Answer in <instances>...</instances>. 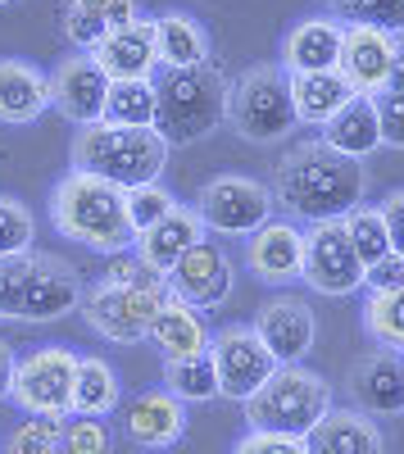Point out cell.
<instances>
[{"label": "cell", "mask_w": 404, "mask_h": 454, "mask_svg": "<svg viewBox=\"0 0 404 454\" xmlns=\"http://www.w3.org/2000/svg\"><path fill=\"white\" fill-rule=\"evenodd\" d=\"M337 55H341V19H322V14L300 19L282 42V68L286 73L337 68Z\"/></svg>", "instance_id": "d4e9b609"}, {"label": "cell", "mask_w": 404, "mask_h": 454, "mask_svg": "<svg viewBox=\"0 0 404 454\" xmlns=\"http://www.w3.org/2000/svg\"><path fill=\"white\" fill-rule=\"evenodd\" d=\"M164 164H168V145L155 128L91 123V128H78V137H73V168L119 186V192L159 182Z\"/></svg>", "instance_id": "277c9868"}, {"label": "cell", "mask_w": 404, "mask_h": 454, "mask_svg": "<svg viewBox=\"0 0 404 454\" xmlns=\"http://www.w3.org/2000/svg\"><path fill=\"white\" fill-rule=\"evenodd\" d=\"M332 409V387L322 372L305 364H277V372L245 400V423L250 432H277V436H309L322 413Z\"/></svg>", "instance_id": "5b68a950"}, {"label": "cell", "mask_w": 404, "mask_h": 454, "mask_svg": "<svg viewBox=\"0 0 404 454\" xmlns=\"http://www.w3.org/2000/svg\"><path fill=\"white\" fill-rule=\"evenodd\" d=\"M363 286L369 291H404V259L382 254L377 263H369V269H363Z\"/></svg>", "instance_id": "7bdbcfd3"}, {"label": "cell", "mask_w": 404, "mask_h": 454, "mask_svg": "<svg viewBox=\"0 0 404 454\" xmlns=\"http://www.w3.org/2000/svg\"><path fill=\"white\" fill-rule=\"evenodd\" d=\"M14 368H19V355L10 340H0V400H10V387H14Z\"/></svg>", "instance_id": "f6af8a7d"}, {"label": "cell", "mask_w": 404, "mask_h": 454, "mask_svg": "<svg viewBox=\"0 0 404 454\" xmlns=\"http://www.w3.org/2000/svg\"><path fill=\"white\" fill-rule=\"evenodd\" d=\"M109 450H114V436H109L105 419H78V413L64 419L59 454H109Z\"/></svg>", "instance_id": "f35d334b"}, {"label": "cell", "mask_w": 404, "mask_h": 454, "mask_svg": "<svg viewBox=\"0 0 404 454\" xmlns=\"http://www.w3.org/2000/svg\"><path fill=\"white\" fill-rule=\"evenodd\" d=\"M50 109V73L27 59H0V123L27 128Z\"/></svg>", "instance_id": "7402d4cb"}, {"label": "cell", "mask_w": 404, "mask_h": 454, "mask_svg": "<svg viewBox=\"0 0 404 454\" xmlns=\"http://www.w3.org/2000/svg\"><path fill=\"white\" fill-rule=\"evenodd\" d=\"M128 200V227H132V237H141L145 227H155L177 200L164 182H145V186H132V192H123Z\"/></svg>", "instance_id": "74e56055"}, {"label": "cell", "mask_w": 404, "mask_h": 454, "mask_svg": "<svg viewBox=\"0 0 404 454\" xmlns=\"http://www.w3.org/2000/svg\"><path fill=\"white\" fill-rule=\"evenodd\" d=\"M350 400L369 419H395L404 413V355L373 350L350 368Z\"/></svg>", "instance_id": "d6986e66"}, {"label": "cell", "mask_w": 404, "mask_h": 454, "mask_svg": "<svg viewBox=\"0 0 404 454\" xmlns=\"http://www.w3.org/2000/svg\"><path fill=\"white\" fill-rule=\"evenodd\" d=\"M205 223V232L214 237H254L273 218V192L264 182H254L245 173H218L200 186V196L191 205Z\"/></svg>", "instance_id": "ba28073f"}, {"label": "cell", "mask_w": 404, "mask_h": 454, "mask_svg": "<svg viewBox=\"0 0 404 454\" xmlns=\"http://www.w3.org/2000/svg\"><path fill=\"white\" fill-rule=\"evenodd\" d=\"M327 150H337V155L363 164L373 155V150H382V123H377V100L369 96H350L332 119L322 123V137H318Z\"/></svg>", "instance_id": "603a6c76"}, {"label": "cell", "mask_w": 404, "mask_h": 454, "mask_svg": "<svg viewBox=\"0 0 404 454\" xmlns=\"http://www.w3.org/2000/svg\"><path fill=\"white\" fill-rule=\"evenodd\" d=\"M286 87H291V105H296V123H305V128H322V123L354 96L337 68H322V73H286Z\"/></svg>", "instance_id": "83f0119b"}, {"label": "cell", "mask_w": 404, "mask_h": 454, "mask_svg": "<svg viewBox=\"0 0 404 454\" xmlns=\"http://www.w3.org/2000/svg\"><path fill=\"white\" fill-rule=\"evenodd\" d=\"M377 123H382V145L404 150V91L377 96Z\"/></svg>", "instance_id": "60d3db41"}, {"label": "cell", "mask_w": 404, "mask_h": 454, "mask_svg": "<svg viewBox=\"0 0 404 454\" xmlns=\"http://www.w3.org/2000/svg\"><path fill=\"white\" fill-rule=\"evenodd\" d=\"M50 223H55V232L68 237V241H78L96 254H123L132 250V227H128V200L119 186H109L91 173H78V168H68L59 182H55V192H50Z\"/></svg>", "instance_id": "7a4b0ae2"}, {"label": "cell", "mask_w": 404, "mask_h": 454, "mask_svg": "<svg viewBox=\"0 0 404 454\" xmlns=\"http://www.w3.org/2000/svg\"><path fill=\"white\" fill-rule=\"evenodd\" d=\"M164 286L182 300V305H191V309L209 314V309H218V305H223V300L232 295L237 269H232L228 250L205 237V241H196L187 254L173 263V273L164 278Z\"/></svg>", "instance_id": "7c38bea8"}, {"label": "cell", "mask_w": 404, "mask_h": 454, "mask_svg": "<svg viewBox=\"0 0 404 454\" xmlns=\"http://www.w3.org/2000/svg\"><path fill=\"white\" fill-rule=\"evenodd\" d=\"M100 123H109V128H155V78L151 82H109Z\"/></svg>", "instance_id": "1f68e13d"}, {"label": "cell", "mask_w": 404, "mask_h": 454, "mask_svg": "<svg viewBox=\"0 0 404 454\" xmlns=\"http://www.w3.org/2000/svg\"><path fill=\"white\" fill-rule=\"evenodd\" d=\"M132 19H141L136 0H64V23L59 27L68 36V46L91 55L105 42V32L128 27Z\"/></svg>", "instance_id": "484cf974"}, {"label": "cell", "mask_w": 404, "mask_h": 454, "mask_svg": "<svg viewBox=\"0 0 404 454\" xmlns=\"http://www.w3.org/2000/svg\"><path fill=\"white\" fill-rule=\"evenodd\" d=\"M332 10H337L341 23L382 27L391 36L404 32V0H332Z\"/></svg>", "instance_id": "e575fe53"}, {"label": "cell", "mask_w": 404, "mask_h": 454, "mask_svg": "<svg viewBox=\"0 0 404 454\" xmlns=\"http://www.w3.org/2000/svg\"><path fill=\"white\" fill-rule=\"evenodd\" d=\"M341 227H346V237H350V246H354V254H359L363 269H369V263H377L382 254H391L386 223H382V209H377V205H354V209L341 218Z\"/></svg>", "instance_id": "836d02e7"}, {"label": "cell", "mask_w": 404, "mask_h": 454, "mask_svg": "<svg viewBox=\"0 0 404 454\" xmlns=\"http://www.w3.org/2000/svg\"><path fill=\"white\" fill-rule=\"evenodd\" d=\"M128 436L141 450H173L187 436V404L168 391H141L128 404Z\"/></svg>", "instance_id": "44dd1931"}, {"label": "cell", "mask_w": 404, "mask_h": 454, "mask_svg": "<svg viewBox=\"0 0 404 454\" xmlns=\"http://www.w3.org/2000/svg\"><path fill=\"white\" fill-rule=\"evenodd\" d=\"M168 295L164 282H151V286H114V282H91L82 291V314H87V327L114 346H136V340L151 336V318L159 314V300Z\"/></svg>", "instance_id": "52a82bcc"}, {"label": "cell", "mask_w": 404, "mask_h": 454, "mask_svg": "<svg viewBox=\"0 0 404 454\" xmlns=\"http://www.w3.org/2000/svg\"><path fill=\"white\" fill-rule=\"evenodd\" d=\"M155 51L159 68H200L209 64V32L191 14H159L155 19Z\"/></svg>", "instance_id": "f546056e"}, {"label": "cell", "mask_w": 404, "mask_h": 454, "mask_svg": "<svg viewBox=\"0 0 404 454\" xmlns=\"http://www.w3.org/2000/svg\"><path fill=\"white\" fill-rule=\"evenodd\" d=\"M209 359H214V372H218V395L241 400V404L277 372V359L268 355L264 340L254 336L250 323H232L223 332H214L209 336Z\"/></svg>", "instance_id": "30bf717a"}, {"label": "cell", "mask_w": 404, "mask_h": 454, "mask_svg": "<svg viewBox=\"0 0 404 454\" xmlns=\"http://www.w3.org/2000/svg\"><path fill=\"white\" fill-rule=\"evenodd\" d=\"M228 123L250 145H273L286 132H296V105H291L286 68L254 64L228 87Z\"/></svg>", "instance_id": "8992f818"}, {"label": "cell", "mask_w": 404, "mask_h": 454, "mask_svg": "<svg viewBox=\"0 0 404 454\" xmlns=\"http://www.w3.org/2000/svg\"><path fill=\"white\" fill-rule=\"evenodd\" d=\"M82 291H87V282H82V273L73 269L68 259L46 254V250H32L19 323H55V318H68L73 309L82 305Z\"/></svg>", "instance_id": "5bb4252c"}, {"label": "cell", "mask_w": 404, "mask_h": 454, "mask_svg": "<svg viewBox=\"0 0 404 454\" xmlns=\"http://www.w3.org/2000/svg\"><path fill=\"white\" fill-rule=\"evenodd\" d=\"M105 96H109V78L91 55L73 51L68 59H59L50 68V109H59L68 123H78V128L100 123Z\"/></svg>", "instance_id": "2e32d148"}, {"label": "cell", "mask_w": 404, "mask_h": 454, "mask_svg": "<svg viewBox=\"0 0 404 454\" xmlns=\"http://www.w3.org/2000/svg\"><path fill=\"white\" fill-rule=\"evenodd\" d=\"M228 87L232 78L214 59L200 68H164L155 78V132L164 145L205 141L218 123H228Z\"/></svg>", "instance_id": "3957f363"}, {"label": "cell", "mask_w": 404, "mask_h": 454, "mask_svg": "<svg viewBox=\"0 0 404 454\" xmlns=\"http://www.w3.org/2000/svg\"><path fill=\"white\" fill-rule=\"evenodd\" d=\"M123 400L119 372L105 355H78V377H73V413L78 419H109Z\"/></svg>", "instance_id": "f1b7e54d"}, {"label": "cell", "mask_w": 404, "mask_h": 454, "mask_svg": "<svg viewBox=\"0 0 404 454\" xmlns=\"http://www.w3.org/2000/svg\"><path fill=\"white\" fill-rule=\"evenodd\" d=\"M377 209H382V223H386L391 254H400V259H404V192H391Z\"/></svg>", "instance_id": "ee69618b"}, {"label": "cell", "mask_w": 404, "mask_h": 454, "mask_svg": "<svg viewBox=\"0 0 404 454\" xmlns=\"http://www.w3.org/2000/svg\"><path fill=\"white\" fill-rule=\"evenodd\" d=\"M273 205L291 218V223H332L346 218L354 205H363V192H369V173H363L354 160L327 150L318 137L296 141L277 160L273 168Z\"/></svg>", "instance_id": "6da1fadb"}, {"label": "cell", "mask_w": 404, "mask_h": 454, "mask_svg": "<svg viewBox=\"0 0 404 454\" xmlns=\"http://www.w3.org/2000/svg\"><path fill=\"white\" fill-rule=\"evenodd\" d=\"M300 259H305V227L291 218H268L254 237H245L250 278H260L264 286L300 282Z\"/></svg>", "instance_id": "e0dca14e"}, {"label": "cell", "mask_w": 404, "mask_h": 454, "mask_svg": "<svg viewBox=\"0 0 404 454\" xmlns=\"http://www.w3.org/2000/svg\"><path fill=\"white\" fill-rule=\"evenodd\" d=\"M73 377H78V350L68 346H42L19 359L10 400L23 413L42 419H68L73 413Z\"/></svg>", "instance_id": "9c48e42d"}, {"label": "cell", "mask_w": 404, "mask_h": 454, "mask_svg": "<svg viewBox=\"0 0 404 454\" xmlns=\"http://www.w3.org/2000/svg\"><path fill=\"white\" fill-rule=\"evenodd\" d=\"M164 391L177 395L182 404H205L218 395V372L209 350L187 355V359H164Z\"/></svg>", "instance_id": "4dcf8cb0"}, {"label": "cell", "mask_w": 404, "mask_h": 454, "mask_svg": "<svg viewBox=\"0 0 404 454\" xmlns=\"http://www.w3.org/2000/svg\"><path fill=\"white\" fill-rule=\"evenodd\" d=\"M205 237H209V232H205L200 214H196L191 205H173L155 227H145V232L132 241V246H136L132 254H136L155 278H168V273H173V263L187 254L196 241H205Z\"/></svg>", "instance_id": "ffe728a7"}, {"label": "cell", "mask_w": 404, "mask_h": 454, "mask_svg": "<svg viewBox=\"0 0 404 454\" xmlns=\"http://www.w3.org/2000/svg\"><path fill=\"white\" fill-rule=\"evenodd\" d=\"M100 73L109 82H151L159 73V51H155V19H132L128 27L105 32V42L91 51Z\"/></svg>", "instance_id": "ac0fdd59"}, {"label": "cell", "mask_w": 404, "mask_h": 454, "mask_svg": "<svg viewBox=\"0 0 404 454\" xmlns=\"http://www.w3.org/2000/svg\"><path fill=\"white\" fill-rule=\"evenodd\" d=\"M254 336L268 346V355L277 364H305V355L314 350L318 340V318L309 309L305 295H291V291H277L268 295L260 309H254Z\"/></svg>", "instance_id": "4fadbf2b"}, {"label": "cell", "mask_w": 404, "mask_h": 454, "mask_svg": "<svg viewBox=\"0 0 404 454\" xmlns=\"http://www.w3.org/2000/svg\"><path fill=\"white\" fill-rule=\"evenodd\" d=\"M300 282H309L318 295H354L363 286V263L346 237L341 218L332 223H309L305 227V259H300Z\"/></svg>", "instance_id": "8fae6325"}, {"label": "cell", "mask_w": 404, "mask_h": 454, "mask_svg": "<svg viewBox=\"0 0 404 454\" xmlns=\"http://www.w3.org/2000/svg\"><path fill=\"white\" fill-rule=\"evenodd\" d=\"M36 241V218L19 196H0V259L5 254H27Z\"/></svg>", "instance_id": "8d00e7d4"}, {"label": "cell", "mask_w": 404, "mask_h": 454, "mask_svg": "<svg viewBox=\"0 0 404 454\" xmlns=\"http://www.w3.org/2000/svg\"><path fill=\"white\" fill-rule=\"evenodd\" d=\"M386 91H404V32L395 36V59H391V87Z\"/></svg>", "instance_id": "bcb514c9"}, {"label": "cell", "mask_w": 404, "mask_h": 454, "mask_svg": "<svg viewBox=\"0 0 404 454\" xmlns=\"http://www.w3.org/2000/svg\"><path fill=\"white\" fill-rule=\"evenodd\" d=\"M363 332L377 350L404 355V291H369L363 300Z\"/></svg>", "instance_id": "d6a6232c"}, {"label": "cell", "mask_w": 404, "mask_h": 454, "mask_svg": "<svg viewBox=\"0 0 404 454\" xmlns=\"http://www.w3.org/2000/svg\"><path fill=\"white\" fill-rule=\"evenodd\" d=\"M27 254H5L0 259V318H19L23 314V291H27Z\"/></svg>", "instance_id": "ab89813d"}, {"label": "cell", "mask_w": 404, "mask_h": 454, "mask_svg": "<svg viewBox=\"0 0 404 454\" xmlns=\"http://www.w3.org/2000/svg\"><path fill=\"white\" fill-rule=\"evenodd\" d=\"M0 5H10V0H0Z\"/></svg>", "instance_id": "7dc6e473"}, {"label": "cell", "mask_w": 404, "mask_h": 454, "mask_svg": "<svg viewBox=\"0 0 404 454\" xmlns=\"http://www.w3.org/2000/svg\"><path fill=\"white\" fill-rule=\"evenodd\" d=\"M391 59H395V36L382 27H363V23H341V55L337 73L354 96L377 100L391 87Z\"/></svg>", "instance_id": "9a60e30c"}, {"label": "cell", "mask_w": 404, "mask_h": 454, "mask_svg": "<svg viewBox=\"0 0 404 454\" xmlns=\"http://www.w3.org/2000/svg\"><path fill=\"white\" fill-rule=\"evenodd\" d=\"M59 436H64V419L27 413V419L10 432V441H5L0 454H59Z\"/></svg>", "instance_id": "d590c367"}, {"label": "cell", "mask_w": 404, "mask_h": 454, "mask_svg": "<svg viewBox=\"0 0 404 454\" xmlns=\"http://www.w3.org/2000/svg\"><path fill=\"white\" fill-rule=\"evenodd\" d=\"M145 340H155V346L164 350V359H187V355L209 350V327H205L200 309L182 305V300L168 291L159 300V314L151 318V336Z\"/></svg>", "instance_id": "4316f807"}, {"label": "cell", "mask_w": 404, "mask_h": 454, "mask_svg": "<svg viewBox=\"0 0 404 454\" xmlns=\"http://www.w3.org/2000/svg\"><path fill=\"white\" fill-rule=\"evenodd\" d=\"M232 454H309L300 436H277V432H245Z\"/></svg>", "instance_id": "b9f144b4"}, {"label": "cell", "mask_w": 404, "mask_h": 454, "mask_svg": "<svg viewBox=\"0 0 404 454\" xmlns=\"http://www.w3.org/2000/svg\"><path fill=\"white\" fill-rule=\"evenodd\" d=\"M309 454H386L382 427L359 409H327L322 423L305 436Z\"/></svg>", "instance_id": "cb8c5ba5"}]
</instances>
